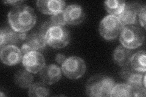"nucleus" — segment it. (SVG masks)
Instances as JSON below:
<instances>
[{
	"instance_id": "f257e3e1",
	"label": "nucleus",
	"mask_w": 146,
	"mask_h": 97,
	"mask_svg": "<svg viewBox=\"0 0 146 97\" xmlns=\"http://www.w3.org/2000/svg\"><path fill=\"white\" fill-rule=\"evenodd\" d=\"M11 27L16 32H26L35 26L36 16L34 9L26 5L13 7L8 13Z\"/></svg>"
},
{
	"instance_id": "f03ea898",
	"label": "nucleus",
	"mask_w": 146,
	"mask_h": 97,
	"mask_svg": "<svg viewBox=\"0 0 146 97\" xmlns=\"http://www.w3.org/2000/svg\"><path fill=\"white\" fill-rule=\"evenodd\" d=\"M115 86L112 78L97 75L90 78L86 84V95L93 97L110 96L111 92Z\"/></svg>"
},
{
	"instance_id": "7ed1b4c3",
	"label": "nucleus",
	"mask_w": 146,
	"mask_h": 97,
	"mask_svg": "<svg viewBox=\"0 0 146 97\" xmlns=\"http://www.w3.org/2000/svg\"><path fill=\"white\" fill-rule=\"evenodd\" d=\"M119 40L121 44L126 48L135 49L143 44L144 34L137 26H126L123 27L121 32Z\"/></svg>"
},
{
	"instance_id": "20e7f679",
	"label": "nucleus",
	"mask_w": 146,
	"mask_h": 97,
	"mask_svg": "<svg viewBox=\"0 0 146 97\" xmlns=\"http://www.w3.org/2000/svg\"><path fill=\"white\" fill-rule=\"evenodd\" d=\"M46 44L55 49L65 48L70 41V34L63 26H52L46 31L44 35Z\"/></svg>"
},
{
	"instance_id": "39448f33",
	"label": "nucleus",
	"mask_w": 146,
	"mask_h": 97,
	"mask_svg": "<svg viewBox=\"0 0 146 97\" xmlns=\"http://www.w3.org/2000/svg\"><path fill=\"white\" fill-rule=\"evenodd\" d=\"M124 26L119 20L118 18L112 15H107L104 18L99 24V33L107 40L116 39L120 34Z\"/></svg>"
},
{
	"instance_id": "423d86ee",
	"label": "nucleus",
	"mask_w": 146,
	"mask_h": 97,
	"mask_svg": "<svg viewBox=\"0 0 146 97\" xmlns=\"http://www.w3.org/2000/svg\"><path fill=\"white\" fill-rule=\"evenodd\" d=\"M86 69L84 60L78 57H70L62 64V72L70 79H79L84 75Z\"/></svg>"
},
{
	"instance_id": "0eeeda50",
	"label": "nucleus",
	"mask_w": 146,
	"mask_h": 97,
	"mask_svg": "<svg viewBox=\"0 0 146 97\" xmlns=\"http://www.w3.org/2000/svg\"><path fill=\"white\" fill-rule=\"evenodd\" d=\"M121 77L124 79L126 84L133 89L145 88V72L136 71L129 65L124 66L120 72Z\"/></svg>"
},
{
	"instance_id": "6e6552de",
	"label": "nucleus",
	"mask_w": 146,
	"mask_h": 97,
	"mask_svg": "<svg viewBox=\"0 0 146 97\" xmlns=\"http://www.w3.org/2000/svg\"><path fill=\"white\" fill-rule=\"evenodd\" d=\"M22 63L26 70L31 73H37L45 66V59L42 53L33 51L25 54Z\"/></svg>"
},
{
	"instance_id": "1a4fd4ad",
	"label": "nucleus",
	"mask_w": 146,
	"mask_h": 97,
	"mask_svg": "<svg viewBox=\"0 0 146 97\" xmlns=\"http://www.w3.org/2000/svg\"><path fill=\"white\" fill-rule=\"evenodd\" d=\"M46 42L44 36L40 32H34L27 35L25 43L22 45L21 50L23 53L30 52H40L44 50Z\"/></svg>"
},
{
	"instance_id": "9d476101",
	"label": "nucleus",
	"mask_w": 146,
	"mask_h": 97,
	"mask_svg": "<svg viewBox=\"0 0 146 97\" xmlns=\"http://www.w3.org/2000/svg\"><path fill=\"white\" fill-rule=\"evenodd\" d=\"M1 61L8 66H13L23 59L21 50L15 45H9L1 48L0 53Z\"/></svg>"
},
{
	"instance_id": "9b49d317",
	"label": "nucleus",
	"mask_w": 146,
	"mask_h": 97,
	"mask_svg": "<svg viewBox=\"0 0 146 97\" xmlns=\"http://www.w3.org/2000/svg\"><path fill=\"white\" fill-rule=\"evenodd\" d=\"M142 5L138 3L125 4V7L117 18L123 26H129L136 23L137 15Z\"/></svg>"
},
{
	"instance_id": "f8f14e48",
	"label": "nucleus",
	"mask_w": 146,
	"mask_h": 97,
	"mask_svg": "<svg viewBox=\"0 0 146 97\" xmlns=\"http://www.w3.org/2000/svg\"><path fill=\"white\" fill-rule=\"evenodd\" d=\"M27 36L26 32H18L12 28H3L0 32V47L1 48L9 45L18 44L26 40Z\"/></svg>"
},
{
	"instance_id": "ddd939ff",
	"label": "nucleus",
	"mask_w": 146,
	"mask_h": 97,
	"mask_svg": "<svg viewBox=\"0 0 146 97\" xmlns=\"http://www.w3.org/2000/svg\"><path fill=\"white\" fill-rule=\"evenodd\" d=\"M36 6L44 14L53 15L63 11L65 2L62 0H38L36 1Z\"/></svg>"
},
{
	"instance_id": "4468645a",
	"label": "nucleus",
	"mask_w": 146,
	"mask_h": 97,
	"mask_svg": "<svg viewBox=\"0 0 146 97\" xmlns=\"http://www.w3.org/2000/svg\"><path fill=\"white\" fill-rule=\"evenodd\" d=\"M63 12L67 24L78 25L85 20V12L78 4H71L68 6Z\"/></svg>"
},
{
	"instance_id": "2eb2a0df",
	"label": "nucleus",
	"mask_w": 146,
	"mask_h": 97,
	"mask_svg": "<svg viewBox=\"0 0 146 97\" xmlns=\"http://www.w3.org/2000/svg\"><path fill=\"white\" fill-rule=\"evenodd\" d=\"M40 77L43 82L51 85L60 80L62 77L61 69L55 64L44 66L40 72Z\"/></svg>"
},
{
	"instance_id": "dca6fc26",
	"label": "nucleus",
	"mask_w": 146,
	"mask_h": 97,
	"mask_svg": "<svg viewBox=\"0 0 146 97\" xmlns=\"http://www.w3.org/2000/svg\"><path fill=\"white\" fill-rule=\"evenodd\" d=\"M131 57V50L121 44L118 46L114 51L113 61L118 66L124 67L129 65Z\"/></svg>"
},
{
	"instance_id": "f3484780",
	"label": "nucleus",
	"mask_w": 146,
	"mask_h": 97,
	"mask_svg": "<svg viewBox=\"0 0 146 97\" xmlns=\"http://www.w3.org/2000/svg\"><path fill=\"white\" fill-rule=\"evenodd\" d=\"M145 50H139L135 54L132 55L130 62V66L132 69H133L136 71L145 72Z\"/></svg>"
},
{
	"instance_id": "a211bd4d",
	"label": "nucleus",
	"mask_w": 146,
	"mask_h": 97,
	"mask_svg": "<svg viewBox=\"0 0 146 97\" xmlns=\"http://www.w3.org/2000/svg\"><path fill=\"white\" fill-rule=\"evenodd\" d=\"M33 76L31 74V72L27 70L18 71L15 75V83L21 88H29L33 84Z\"/></svg>"
},
{
	"instance_id": "6ab92c4d",
	"label": "nucleus",
	"mask_w": 146,
	"mask_h": 97,
	"mask_svg": "<svg viewBox=\"0 0 146 97\" xmlns=\"http://www.w3.org/2000/svg\"><path fill=\"white\" fill-rule=\"evenodd\" d=\"M125 4L124 0H107L104 2V6L110 15L118 17L124 10Z\"/></svg>"
},
{
	"instance_id": "aec40b11",
	"label": "nucleus",
	"mask_w": 146,
	"mask_h": 97,
	"mask_svg": "<svg viewBox=\"0 0 146 97\" xmlns=\"http://www.w3.org/2000/svg\"><path fill=\"white\" fill-rule=\"evenodd\" d=\"M50 90L45 83L37 82L29 87L28 95L31 97H44L50 95Z\"/></svg>"
},
{
	"instance_id": "412c9836",
	"label": "nucleus",
	"mask_w": 146,
	"mask_h": 97,
	"mask_svg": "<svg viewBox=\"0 0 146 97\" xmlns=\"http://www.w3.org/2000/svg\"><path fill=\"white\" fill-rule=\"evenodd\" d=\"M133 88L127 84H118L113 88L110 96H133Z\"/></svg>"
},
{
	"instance_id": "4be33fe9",
	"label": "nucleus",
	"mask_w": 146,
	"mask_h": 97,
	"mask_svg": "<svg viewBox=\"0 0 146 97\" xmlns=\"http://www.w3.org/2000/svg\"><path fill=\"white\" fill-rule=\"evenodd\" d=\"M63 11L56 13V14L52 15L50 21L52 22V24L54 26H63L66 24H67L65 18V15H64Z\"/></svg>"
},
{
	"instance_id": "5701e85b",
	"label": "nucleus",
	"mask_w": 146,
	"mask_h": 97,
	"mask_svg": "<svg viewBox=\"0 0 146 97\" xmlns=\"http://www.w3.org/2000/svg\"><path fill=\"white\" fill-rule=\"evenodd\" d=\"M145 6H144L141 8L140 11L138 13V15L140 24L141 26L143 27L144 29H145Z\"/></svg>"
},
{
	"instance_id": "b1692460",
	"label": "nucleus",
	"mask_w": 146,
	"mask_h": 97,
	"mask_svg": "<svg viewBox=\"0 0 146 97\" xmlns=\"http://www.w3.org/2000/svg\"><path fill=\"white\" fill-rule=\"evenodd\" d=\"M66 57L65 55H63V54L61 53H58L57 55V56L56 57V61L59 63V64H62L64 61H65L66 59Z\"/></svg>"
},
{
	"instance_id": "393cba45",
	"label": "nucleus",
	"mask_w": 146,
	"mask_h": 97,
	"mask_svg": "<svg viewBox=\"0 0 146 97\" xmlns=\"http://www.w3.org/2000/svg\"><path fill=\"white\" fill-rule=\"evenodd\" d=\"M23 2V1H4V3L8 4H11V5L17 6L18 5H21V3Z\"/></svg>"
},
{
	"instance_id": "a878e982",
	"label": "nucleus",
	"mask_w": 146,
	"mask_h": 97,
	"mask_svg": "<svg viewBox=\"0 0 146 97\" xmlns=\"http://www.w3.org/2000/svg\"><path fill=\"white\" fill-rule=\"evenodd\" d=\"M1 96H5V95H3V92H1Z\"/></svg>"
}]
</instances>
